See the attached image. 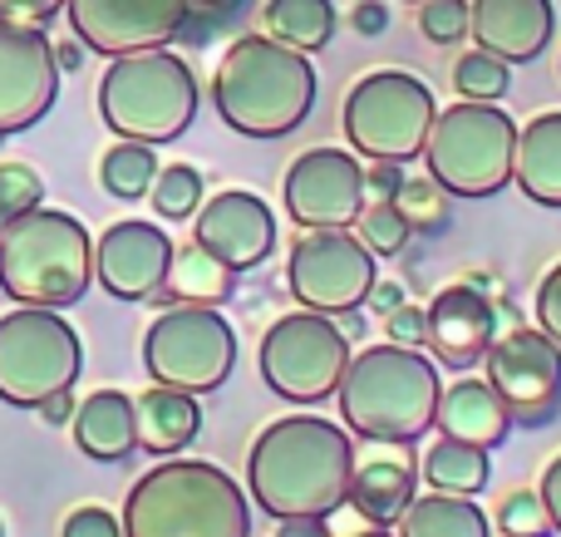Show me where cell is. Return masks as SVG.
<instances>
[{
  "label": "cell",
  "mask_w": 561,
  "mask_h": 537,
  "mask_svg": "<svg viewBox=\"0 0 561 537\" xmlns=\"http://www.w3.org/2000/svg\"><path fill=\"white\" fill-rule=\"evenodd\" d=\"M355 444L320 414H286L256 434L247 454L252 503L272 518H330L345 503Z\"/></svg>",
  "instance_id": "obj_1"
},
{
  "label": "cell",
  "mask_w": 561,
  "mask_h": 537,
  "mask_svg": "<svg viewBox=\"0 0 561 537\" xmlns=\"http://www.w3.org/2000/svg\"><path fill=\"white\" fill-rule=\"evenodd\" d=\"M340 420L365 444H414L434 430L438 365L414 345H369L340 375Z\"/></svg>",
  "instance_id": "obj_2"
},
{
  "label": "cell",
  "mask_w": 561,
  "mask_h": 537,
  "mask_svg": "<svg viewBox=\"0 0 561 537\" xmlns=\"http://www.w3.org/2000/svg\"><path fill=\"white\" fill-rule=\"evenodd\" d=\"M213 104L222 124L242 138H286L306 124L316 104V69L300 49L272 35L232 39L213 75Z\"/></svg>",
  "instance_id": "obj_3"
},
{
  "label": "cell",
  "mask_w": 561,
  "mask_h": 537,
  "mask_svg": "<svg viewBox=\"0 0 561 537\" xmlns=\"http://www.w3.org/2000/svg\"><path fill=\"white\" fill-rule=\"evenodd\" d=\"M124 537H252L237 479L203 459H168L128 489Z\"/></svg>",
  "instance_id": "obj_4"
},
{
  "label": "cell",
  "mask_w": 561,
  "mask_h": 537,
  "mask_svg": "<svg viewBox=\"0 0 561 537\" xmlns=\"http://www.w3.org/2000/svg\"><path fill=\"white\" fill-rule=\"evenodd\" d=\"M94 282V242L84 222L59 207H30L0 227V286L20 306L65 311Z\"/></svg>",
  "instance_id": "obj_5"
},
{
  "label": "cell",
  "mask_w": 561,
  "mask_h": 537,
  "mask_svg": "<svg viewBox=\"0 0 561 537\" xmlns=\"http://www.w3.org/2000/svg\"><path fill=\"white\" fill-rule=\"evenodd\" d=\"M99 118L118 138L138 144H173L197 118V79L183 55L158 49H134L114 55L99 79Z\"/></svg>",
  "instance_id": "obj_6"
},
{
  "label": "cell",
  "mask_w": 561,
  "mask_h": 537,
  "mask_svg": "<svg viewBox=\"0 0 561 537\" xmlns=\"http://www.w3.org/2000/svg\"><path fill=\"white\" fill-rule=\"evenodd\" d=\"M517 124L497 104H463L444 108L424 138V163L448 197H493L513 183Z\"/></svg>",
  "instance_id": "obj_7"
},
{
  "label": "cell",
  "mask_w": 561,
  "mask_h": 537,
  "mask_svg": "<svg viewBox=\"0 0 561 537\" xmlns=\"http://www.w3.org/2000/svg\"><path fill=\"white\" fill-rule=\"evenodd\" d=\"M345 134L350 148L385 163H409L424 153V138L438 118L434 89L409 69H375L345 94Z\"/></svg>",
  "instance_id": "obj_8"
},
{
  "label": "cell",
  "mask_w": 561,
  "mask_h": 537,
  "mask_svg": "<svg viewBox=\"0 0 561 537\" xmlns=\"http://www.w3.org/2000/svg\"><path fill=\"white\" fill-rule=\"evenodd\" d=\"M84 370V345L45 306H20L0 316V400L15 410H39V400L75 390Z\"/></svg>",
  "instance_id": "obj_9"
},
{
  "label": "cell",
  "mask_w": 561,
  "mask_h": 537,
  "mask_svg": "<svg viewBox=\"0 0 561 537\" xmlns=\"http://www.w3.org/2000/svg\"><path fill=\"white\" fill-rule=\"evenodd\" d=\"M144 365L153 385L207 395L232 375L237 335L217 306H168L144 335Z\"/></svg>",
  "instance_id": "obj_10"
},
{
  "label": "cell",
  "mask_w": 561,
  "mask_h": 537,
  "mask_svg": "<svg viewBox=\"0 0 561 537\" xmlns=\"http://www.w3.org/2000/svg\"><path fill=\"white\" fill-rule=\"evenodd\" d=\"M350 341L325 311L280 316L262 335V380L290 404H320L340 390Z\"/></svg>",
  "instance_id": "obj_11"
},
{
  "label": "cell",
  "mask_w": 561,
  "mask_h": 537,
  "mask_svg": "<svg viewBox=\"0 0 561 537\" xmlns=\"http://www.w3.org/2000/svg\"><path fill=\"white\" fill-rule=\"evenodd\" d=\"M286 282L306 311L350 316L365 306L375 276V252L350 227H310L286 262Z\"/></svg>",
  "instance_id": "obj_12"
},
{
  "label": "cell",
  "mask_w": 561,
  "mask_h": 537,
  "mask_svg": "<svg viewBox=\"0 0 561 537\" xmlns=\"http://www.w3.org/2000/svg\"><path fill=\"white\" fill-rule=\"evenodd\" d=\"M488 361V385L503 395L513 424L523 430H542L561 414V345L537 325H507L497 331Z\"/></svg>",
  "instance_id": "obj_13"
},
{
  "label": "cell",
  "mask_w": 561,
  "mask_h": 537,
  "mask_svg": "<svg viewBox=\"0 0 561 537\" xmlns=\"http://www.w3.org/2000/svg\"><path fill=\"white\" fill-rule=\"evenodd\" d=\"M290 222L310 227H355L365 207V163L345 148H306L280 183Z\"/></svg>",
  "instance_id": "obj_14"
},
{
  "label": "cell",
  "mask_w": 561,
  "mask_h": 537,
  "mask_svg": "<svg viewBox=\"0 0 561 537\" xmlns=\"http://www.w3.org/2000/svg\"><path fill=\"white\" fill-rule=\"evenodd\" d=\"M75 39L94 55H134L158 49L187 25V0H65Z\"/></svg>",
  "instance_id": "obj_15"
},
{
  "label": "cell",
  "mask_w": 561,
  "mask_h": 537,
  "mask_svg": "<svg viewBox=\"0 0 561 537\" xmlns=\"http://www.w3.org/2000/svg\"><path fill=\"white\" fill-rule=\"evenodd\" d=\"M59 94V65L45 25L0 20V138L39 124Z\"/></svg>",
  "instance_id": "obj_16"
},
{
  "label": "cell",
  "mask_w": 561,
  "mask_h": 537,
  "mask_svg": "<svg viewBox=\"0 0 561 537\" xmlns=\"http://www.w3.org/2000/svg\"><path fill=\"white\" fill-rule=\"evenodd\" d=\"M173 262V237L153 222H114L94 247V276L118 301H148Z\"/></svg>",
  "instance_id": "obj_17"
},
{
  "label": "cell",
  "mask_w": 561,
  "mask_h": 537,
  "mask_svg": "<svg viewBox=\"0 0 561 537\" xmlns=\"http://www.w3.org/2000/svg\"><path fill=\"white\" fill-rule=\"evenodd\" d=\"M193 242L207 247L213 256H222L232 272H252V266H262L276 247V217L256 193L227 187V193H217L213 203L197 207Z\"/></svg>",
  "instance_id": "obj_18"
},
{
  "label": "cell",
  "mask_w": 561,
  "mask_h": 537,
  "mask_svg": "<svg viewBox=\"0 0 561 537\" xmlns=\"http://www.w3.org/2000/svg\"><path fill=\"white\" fill-rule=\"evenodd\" d=\"M497 301L493 292H478L473 282L444 286V292L428 301V351L438 365L448 370H473L497 341Z\"/></svg>",
  "instance_id": "obj_19"
},
{
  "label": "cell",
  "mask_w": 561,
  "mask_h": 537,
  "mask_svg": "<svg viewBox=\"0 0 561 537\" xmlns=\"http://www.w3.org/2000/svg\"><path fill=\"white\" fill-rule=\"evenodd\" d=\"M557 30L552 0H468V35L478 49L507 59V65H533Z\"/></svg>",
  "instance_id": "obj_20"
},
{
  "label": "cell",
  "mask_w": 561,
  "mask_h": 537,
  "mask_svg": "<svg viewBox=\"0 0 561 537\" xmlns=\"http://www.w3.org/2000/svg\"><path fill=\"white\" fill-rule=\"evenodd\" d=\"M414 483H419L414 449H409V444H379L375 439V449L355 454L345 503L369 523V528H394L399 513L414 503Z\"/></svg>",
  "instance_id": "obj_21"
},
{
  "label": "cell",
  "mask_w": 561,
  "mask_h": 537,
  "mask_svg": "<svg viewBox=\"0 0 561 537\" xmlns=\"http://www.w3.org/2000/svg\"><path fill=\"white\" fill-rule=\"evenodd\" d=\"M434 430L444 434V439L473 444V449L493 454L497 444L507 439V430H513V414H507L503 395H497L493 385L478 380V375H463V380H454L444 395H438Z\"/></svg>",
  "instance_id": "obj_22"
},
{
  "label": "cell",
  "mask_w": 561,
  "mask_h": 537,
  "mask_svg": "<svg viewBox=\"0 0 561 537\" xmlns=\"http://www.w3.org/2000/svg\"><path fill=\"white\" fill-rule=\"evenodd\" d=\"M513 183L533 203L561 207V108H547V114L527 118V128H517Z\"/></svg>",
  "instance_id": "obj_23"
},
{
  "label": "cell",
  "mask_w": 561,
  "mask_h": 537,
  "mask_svg": "<svg viewBox=\"0 0 561 537\" xmlns=\"http://www.w3.org/2000/svg\"><path fill=\"white\" fill-rule=\"evenodd\" d=\"M134 414H138V449L148 454H178L203 430L197 395L173 390V385H148L134 400Z\"/></svg>",
  "instance_id": "obj_24"
},
{
  "label": "cell",
  "mask_w": 561,
  "mask_h": 537,
  "mask_svg": "<svg viewBox=\"0 0 561 537\" xmlns=\"http://www.w3.org/2000/svg\"><path fill=\"white\" fill-rule=\"evenodd\" d=\"M75 439L89 459L114 464L138 449V414L124 390H99L79 404L75 414Z\"/></svg>",
  "instance_id": "obj_25"
},
{
  "label": "cell",
  "mask_w": 561,
  "mask_h": 537,
  "mask_svg": "<svg viewBox=\"0 0 561 537\" xmlns=\"http://www.w3.org/2000/svg\"><path fill=\"white\" fill-rule=\"evenodd\" d=\"M237 292V272L213 256L207 247H173V262H168L163 286L153 292V301L163 306H222Z\"/></svg>",
  "instance_id": "obj_26"
},
{
  "label": "cell",
  "mask_w": 561,
  "mask_h": 537,
  "mask_svg": "<svg viewBox=\"0 0 561 537\" xmlns=\"http://www.w3.org/2000/svg\"><path fill=\"white\" fill-rule=\"evenodd\" d=\"M399 537H493L488 513L468 493H424L399 513Z\"/></svg>",
  "instance_id": "obj_27"
},
{
  "label": "cell",
  "mask_w": 561,
  "mask_h": 537,
  "mask_svg": "<svg viewBox=\"0 0 561 537\" xmlns=\"http://www.w3.org/2000/svg\"><path fill=\"white\" fill-rule=\"evenodd\" d=\"M266 35L280 45L300 49V55H316L330 45L335 35V5L330 0H266Z\"/></svg>",
  "instance_id": "obj_28"
},
{
  "label": "cell",
  "mask_w": 561,
  "mask_h": 537,
  "mask_svg": "<svg viewBox=\"0 0 561 537\" xmlns=\"http://www.w3.org/2000/svg\"><path fill=\"white\" fill-rule=\"evenodd\" d=\"M488 473H493V454L473 449V444H458V439H438L434 449L424 454V479L434 493H483L488 489Z\"/></svg>",
  "instance_id": "obj_29"
},
{
  "label": "cell",
  "mask_w": 561,
  "mask_h": 537,
  "mask_svg": "<svg viewBox=\"0 0 561 537\" xmlns=\"http://www.w3.org/2000/svg\"><path fill=\"white\" fill-rule=\"evenodd\" d=\"M153 178H158L153 144H138V138H118L104 153V163H99V183H104V193L118 197V203H138V197L153 187Z\"/></svg>",
  "instance_id": "obj_30"
},
{
  "label": "cell",
  "mask_w": 561,
  "mask_h": 537,
  "mask_svg": "<svg viewBox=\"0 0 561 537\" xmlns=\"http://www.w3.org/2000/svg\"><path fill=\"white\" fill-rule=\"evenodd\" d=\"M148 193H153L158 217L183 222V217H197V207H203V173H197L193 163H168V168H158Z\"/></svg>",
  "instance_id": "obj_31"
},
{
  "label": "cell",
  "mask_w": 561,
  "mask_h": 537,
  "mask_svg": "<svg viewBox=\"0 0 561 537\" xmlns=\"http://www.w3.org/2000/svg\"><path fill=\"white\" fill-rule=\"evenodd\" d=\"M454 89L463 99H473V104H497V99L513 89V69H507V59L488 55V49H473V55H458Z\"/></svg>",
  "instance_id": "obj_32"
},
{
  "label": "cell",
  "mask_w": 561,
  "mask_h": 537,
  "mask_svg": "<svg viewBox=\"0 0 561 537\" xmlns=\"http://www.w3.org/2000/svg\"><path fill=\"white\" fill-rule=\"evenodd\" d=\"M350 232H355L375 256H399L409 247V232H414V227H409V217L399 213L394 197H385V203H365V207H359V217H355V227H350Z\"/></svg>",
  "instance_id": "obj_33"
},
{
  "label": "cell",
  "mask_w": 561,
  "mask_h": 537,
  "mask_svg": "<svg viewBox=\"0 0 561 537\" xmlns=\"http://www.w3.org/2000/svg\"><path fill=\"white\" fill-rule=\"evenodd\" d=\"M394 203H399V213L409 217V227H414V232H444V227H448V187H438L428 173L424 178H409L404 173Z\"/></svg>",
  "instance_id": "obj_34"
},
{
  "label": "cell",
  "mask_w": 561,
  "mask_h": 537,
  "mask_svg": "<svg viewBox=\"0 0 561 537\" xmlns=\"http://www.w3.org/2000/svg\"><path fill=\"white\" fill-rule=\"evenodd\" d=\"M497 533L503 537H552V518H547V503L542 493L533 489H517L497 503Z\"/></svg>",
  "instance_id": "obj_35"
},
{
  "label": "cell",
  "mask_w": 561,
  "mask_h": 537,
  "mask_svg": "<svg viewBox=\"0 0 561 537\" xmlns=\"http://www.w3.org/2000/svg\"><path fill=\"white\" fill-rule=\"evenodd\" d=\"M45 197V183L30 163H0V227H10L20 213L39 207Z\"/></svg>",
  "instance_id": "obj_36"
},
{
  "label": "cell",
  "mask_w": 561,
  "mask_h": 537,
  "mask_svg": "<svg viewBox=\"0 0 561 537\" xmlns=\"http://www.w3.org/2000/svg\"><path fill=\"white\" fill-rule=\"evenodd\" d=\"M419 30L434 45H458L468 35V0H419Z\"/></svg>",
  "instance_id": "obj_37"
},
{
  "label": "cell",
  "mask_w": 561,
  "mask_h": 537,
  "mask_svg": "<svg viewBox=\"0 0 561 537\" xmlns=\"http://www.w3.org/2000/svg\"><path fill=\"white\" fill-rule=\"evenodd\" d=\"M385 331H389V341L394 345H424L428 341V311L424 306H414V301H404V306H394V311L385 316Z\"/></svg>",
  "instance_id": "obj_38"
},
{
  "label": "cell",
  "mask_w": 561,
  "mask_h": 537,
  "mask_svg": "<svg viewBox=\"0 0 561 537\" xmlns=\"http://www.w3.org/2000/svg\"><path fill=\"white\" fill-rule=\"evenodd\" d=\"M537 325L561 345V262L542 276V286H537Z\"/></svg>",
  "instance_id": "obj_39"
},
{
  "label": "cell",
  "mask_w": 561,
  "mask_h": 537,
  "mask_svg": "<svg viewBox=\"0 0 561 537\" xmlns=\"http://www.w3.org/2000/svg\"><path fill=\"white\" fill-rule=\"evenodd\" d=\"M65 537H124V523L108 509H75L65 518Z\"/></svg>",
  "instance_id": "obj_40"
},
{
  "label": "cell",
  "mask_w": 561,
  "mask_h": 537,
  "mask_svg": "<svg viewBox=\"0 0 561 537\" xmlns=\"http://www.w3.org/2000/svg\"><path fill=\"white\" fill-rule=\"evenodd\" d=\"M399 183H404V168L385 163V158H369V168H365V203H385V197H394Z\"/></svg>",
  "instance_id": "obj_41"
},
{
  "label": "cell",
  "mask_w": 561,
  "mask_h": 537,
  "mask_svg": "<svg viewBox=\"0 0 561 537\" xmlns=\"http://www.w3.org/2000/svg\"><path fill=\"white\" fill-rule=\"evenodd\" d=\"M59 10L65 0H0V20H15V25H49Z\"/></svg>",
  "instance_id": "obj_42"
},
{
  "label": "cell",
  "mask_w": 561,
  "mask_h": 537,
  "mask_svg": "<svg viewBox=\"0 0 561 537\" xmlns=\"http://www.w3.org/2000/svg\"><path fill=\"white\" fill-rule=\"evenodd\" d=\"M542 503H547V518H552V528L561 533V454L552 464H547V473H542Z\"/></svg>",
  "instance_id": "obj_43"
},
{
  "label": "cell",
  "mask_w": 561,
  "mask_h": 537,
  "mask_svg": "<svg viewBox=\"0 0 561 537\" xmlns=\"http://www.w3.org/2000/svg\"><path fill=\"white\" fill-rule=\"evenodd\" d=\"M365 301H369V311L389 316V311H394V306H404L409 296H404V286H399V282H375V286H369V296H365Z\"/></svg>",
  "instance_id": "obj_44"
},
{
  "label": "cell",
  "mask_w": 561,
  "mask_h": 537,
  "mask_svg": "<svg viewBox=\"0 0 561 537\" xmlns=\"http://www.w3.org/2000/svg\"><path fill=\"white\" fill-rule=\"evenodd\" d=\"M350 20H355V30H359V35H379V30L389 25V10L379 5V0H359V5H355V15H350Z\"/></svg>",
  "instance_id": "obj_45"
},
{
  "label": "cell",
  "mask_w": 561,
  "mask_h": 537,
  "mask_svg": "<svg viewBox=\"0 0 561 537\" xmlns=\"http://www.w3.org/2000/svg\"><path fill=\"white\" fill-rule=\"evenodd\" d=\"M276 537H330V523L325 518H280Z\"/></svg>",
  "instance_id": "obj_46"
},
{
  "label": "cell",
  "mask_w": 561,
  "mask_h": 537,
  "mask_svg": "<svg viewBox=\"0 0 561 537\" xmlns=\"http://www.w3.org/2000/svg\"><path fill=\"white\" fill-rule=\"evenodd\" d=\"M39 414H45L49 424H65L69 414H75V395L59 390V395H49V400H39Z\"/></svg>",
  "instance_id": "obj_47"
},
{
  "label": "cell",
  "mask_w": 561,
  "mask_h": 537,
  "mask_svg": "<svg viewBox=\"0 0 561 537\" xmlns=\"http://www.w3.org/2000/svg\"><path fill=\"white\" fill-rule=\"evenodd\" d=\"M55 65L59 69H79V65H84V45H79V39H65V45H55Z\"/></svg>",
  "instance_id": "obj_48"
},
{
  "label": "cell",
  "mask_w": 561,
  "mask_h": 537,
  "mask_svg": "<svg viewBox=\"0 0 561 537\" xmlns=\"http://www.w3.org/2000/svg\"><path fill=\"white\" fill-rule=\"evenodd\" d=\"M237 5H242V0H187V10H207V15H213V20L232 15Z\"/></svg>",
  "instance_id": "obj_49"
},
{
  "label": "cell",
  "mask_w": 561,
  "mask_h": 537,
  "mask_svg": "<svg viewBox=\"0 0 561 537\" xmlns=\"http://www.w3.org/2000/svg\"><path fill=\"white\" fill-rule=\"evenodd\" d=\"M350 537H399V533H389V528H365V533H350Z\"/></svg>",
  "instance_id": "obj_50"
},
{
  "label": "cell",
  "mask_w": 561,
  "mask_h": 537,
  "mask_svg": "<svg viewBox=\"0 0 561 537\" xmlns=\"http://www.w3.org/2000/svg\"><path fill=\"white\" fill-rule=\"evenodd\" d=\"M0 537H5V533H0Z\"/></svg>",
  "instance_id": "obj_51"
},
{
  "label": "cell",
  "mask_w": 561,
  "mask_h": 537,
  "mask_svg": "<svg viewBox=\"0 0 561 537\" xmlns=\"http://www.w3.org/2000/svg\"><path fill=\"white\" fill-rule=\"evenodd\" d=\"M414 5H419V0H414Z\"/></svg>",
  "instance_id": "obj_52"
}]
</instances>
